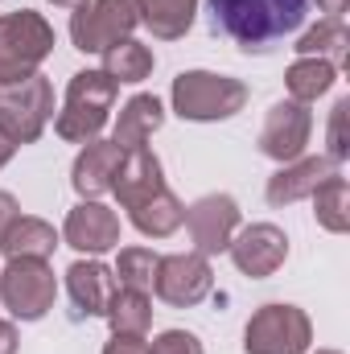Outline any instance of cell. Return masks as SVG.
I'll return each instance as SVG.
<instances>
[{
    "instance_id": "28",
    "label": "cell",
    "mask_w": 350,
    "mask_h": 354,
    "mask_svg": "<svg viewBox=\"0 0 350 354\" xmlns=\"http://www.w3.org/2000/svg\"><path fill=\"white\" fill-rule=\"evenodd\" d=\"M347 115H350V95H338V99H334V107H330V128H326V157H334L338 165L350 157Z\"/></svg>"
},
{
    "instance_id": "5",
    "label": "cell",
    "mask_w": 350,
    "mask_h": 354,
    "mask_svg": "<svg viewBox=\"0 0 350 354\" xmlns=\"http://www.w3.org/2000/svg\"><path fill=\"white\" fill-rule=\"evenodd\" d=\"M50 120H54V83L42 71L0 87V140H8L12 149L33 145Z\"/></svg>"
},
{
    "instance_id": "23",
    "label": "cell",
    "mask_w": 350,
    "mask_h": 354,
    "mask_svg": "<svg viewBox=\"0 0 350 354\" xmlns=\"http://www.w3.org/2000/svg\"><path fill=\"white\" fill-rule=\"evenodd\" d=\"M103 317H107L111 334L145 338L149 326H153V301H149V292H140V288H116V297H111V305H107Z\"/></svg>"
},
{
    "instance_id": "25",
    "label": "cell",
    "mask_w": 350,
    "mask_h": 354,
    "mask_svg": "<svg viewBox=\"0 0 350 354\" xmlns=\"http://www.w3.org/2000/svg\"><path fill=\"white\" fill-rule=\"evenodd\" d=\"M334 83H338V66L326 62V58H297L284 75L288 99H297V103H313V99L330 95Z\"/></svg>"
},
{
    "instance_id": "11",
    "label": "cell",
    "mask_w": 350,
    "mask_h": 354,
    "mask_svg": "<svg viewBox=\"0 0 350 354\" xmlns=\"http://www.w3.org/2000/svg\"><path fill=\"white\" fill-rule=\"evenodd\" d=\"M239 223H243V210H239V202L231 194H206V198L185 206V227H190V239H194L198 256L227 252Z\"/></svg>"
},
{
    "instance_id": "35",
    "label": "cell",
    "mask_w": 350,
    "mask_h": 354,
    "mask_svg": "<svg viewBox=\"0 0 350 354\" xmlns=\"http://www.w3.org/2000/svg\"><path fill=\"white\" fill-rule=\"evenodd\" d=\"M50 4H58V8H79V4H87V0H50Z\"/></svg>"
},
{
    "instance_id": "4",
    "label": "cell",
    "mask_w": 350,
    "mask_h": 354,
    "mask_svg": "<svg viewBox=\"0 0 350 354\" xmlns=\"http://www.w3.org/2000/svg\"><path fill=\"white\" fill-rule=\"evenodd\" d=\"M54 46H58L54 25L37 8L0 12V87L37 75V66L54 54Z\"/></svg>"
},
{
    "instance_id": "15",
    "label": "cell",
    "mask_w": 350,
    "mask_h": 354,
    "mask_svg": "<svg viewBox=\"0 0 350 354\" xmlns=\"http://www.w3.org/2000/svg\"><path fill=\"white\" fill-rule=\"evenodd\" d=\"M120 161H124L120 145L99 140V136H95V140H87V145L79 149L75 165H71V185H75V194H79L83 202H99V198L111 189Z\"/></svg>"
},
{
    "instance_id": "8",
    "label": "cell",
    "mask_w": 350,
    "mask_h": 354,
    "mask_svg": "<svg viewBox=\"0 0 350 354\" xmlns=\"http://www.w3.org/2000/svg\"><path fill=\"white\" fill-rule=\"evenodd\" d=\"M140 25L136 0H87L71 12V41L83 54H103L107 46L132 37Z\"/></svg>"
},
{
    "instance_id": "33",
    "label": "cell",
    "mask_w": 350,
    "mask_h": 354,
    "mask_svg": "<svg viewBox=\"0 0 350 354\" xmlns=\"http://www.w3.org/2000/svg\"><path fill=\"white\" fill-rule=\"evenodd\" d=\"M350 0H317V12H326V17H334V21H342V12H347Z\"/></svg>"
},
{
    "instance_id": "3",
    "label": "cell",
    "mask_w": 350,
    "mask_h": 354,
    "mask_svg": "<svg viewBox=\"0 0 350 354\" xmlns=\"http://www.w3.org/2000/svg\"><path fill=\"white\" fill-rule=\"evenodd\" d=\"M116 95H120V83L107 79L103 71H79L66 83V99H62V111L54 120V132L66 145H87V140H95L103 132V124L111 120Z\"/></svg>"
},
{
    "instance_id": "19",
    "label": "cell",
    "mask_w": 350,
    "mask_h": 354,
    "mask_svg": "<svg viewBox=\"0 0 350 354\" xmlns=\"http://www.w3.org/2000/svg\"><path fill=\"white\" fill-rule=\"evenodd\" d=\"M58 243H62V235H58L46 218H37V214H17L12 227H8L4 239H0V252H4V260H50Z\"/></svg>"
},
{
    "instance_id": "13",
    "label": "cell",
    "mask_w": 350,
    "mask_h": 354,
    "mask_svg": "<svg viewBox=\"0 0 350 354\" xmlns=\"http://www.w3.org/2000/svg\"><path fill=\"white\" fill-rule=\"evenodd\" d=\"M338 161L334 157H297V161H288V165H280L276 174L268 177V185H264V198H268V206H276V210H284V206H293V202H301V198H313V189L322 185V181H330V177H338Z\"/></svg>"
},
{
    "instance_id": "12",
    "label": "cell",
    "mask_w": 350,
    "mask_h": 354,
    "mask_svg": "<svg viewBox=\"0 0 350 354\" xmlns=\"http://www.w3.org/2000/svg\"><path fill=\"white\" fill-rule=\"evenodd\" d=\"M231 260L243 276L264 280V276H276L284 260H288V235L276 227V223H252V227H239L235 239H231Z\"/></svg>"
},
{
    "instance_id": "1",
    "label": "cell",
    "mask_w": 350,
    "mask_h": 354,
    "mask_svg": "<svg viewBox=\"0 0 350 354\" xmlns=\"http://www.w3.org/2000/svg\"><path fill=\"white\" fill-rule=\"evenodd\" d=\"M309 17V0H210V29L231 37L243 54H268L297 33Z\"/></svg>"
},
{
    "instance_id": "31",
    "label": "cell",
    "mask_w": 350,
    "mask_h": 354,
    "mask_svg": "<svg viewBox=\"0 0 350 354\" xmlns=\"http://www.w3.org/2000/svg\"><path fill=\"white\" fill-rule=\"evenodd\" d=\"M21 214V206H17V198L8 194V189H0V239H4V231L12 227V218Z\"/></svg>"
},
{
    "instance_id": "27",
    "label": "cell",
    "mask_w": 350,
    "mask_h": 354,
    "mask_svg": "<svg viewBox=\"0 0 350 354\" xmlns=\"http://www.w3.org/2000/svg\"><path fill=\"white\" fill-rule=\"evenodd\" d=\"M157 252H149V248H120V256H116V284L120 288H140V292H149L153 288V272H157Z\"/></svg>"
},
{
    "instance_id": "16",
    "label": "cell",
    "mask_w": 350,
    "mask_h": 354,
    "mask_svg": "<svg viewBox=\"0 0 350 354\" xmlns=\"http://www.w3.org/2000/svg\"><path fill=\"white\" fill-rule=\"evenodd\" d=\"M116 272L107 264H99L95 256L91 260H75L66 268V292L75 301V313L79 317H103L111 297H116Z\"/></svg>"
},
{
    "instance_id": "24",
    "label": "cell",
    "mask_w": 350,
    "mask_h": 354,
    "mask_svg": "<svg viewBox=\"0 0 350 354\" xmlns=\"http://www.w3.org/2000/svg\"><path fill=\"white\" fill-rule=\"evenodd\" d=\"M301 58H326V62H334V66H342L350 54V29L347 21H334V17H322L313 29H305L301 37H297V46H293Z\"/></svg>"
},
{
    "instance_id": "6",
    "label": "cell",
    "mask_w": 350,
    "mask_h": 354,
    "mask_svg": "<svg viewBox=\"0 0 350 354\" xmlns=\"http://www.w3.org/2000/svg\"><path fill=\"white\" fill-rule=\"evenodd\" d=\"M313 346V322L305 309L272 301L260 305L243 326V351L248 354H305Z\"/></svg>"
},
{
    "instance_id": "18",
    "label": "cell",
    "mask_w": 350,
    "mask_h": 354,
    "mask_svg": "<svg viewBox=\"0 0 350 354\" xmlns=\"http://www.w3.org/2000/svg\"><path fill=\"white\" fill-rule=\"evenodd\" d=\"M161 124H165V107H161V99L149 95V91H140V95H132V99L120 107V115H116V132H111V145H120V153L145 149L149 136L161 132Z\"/></svg>"
},
{
    "instance_id": "14",
    "label": "cell",
    "mask_w": 350,
    "mask_h": 354,
    "mask_svg": "<svg viewBox=\"0 0 350 354\" xmlns=\"http://www.w3.org/2000/svg\"><path fill=\"white\" fill-rule=\"evenodd\" d=\"M62 243L83 256H103L120 248V214L103 202H79L62 223Z\"/></svg>"
},
{
    "instance_id": "36",
    "label": "cell",
    "mask_w": 350,
    "mask_h": 354,
    "mask_svg": "<svg viewBox=\"0 0 350 354\" xmlns=\"http://www.w3.org/2000/svg\"><path fill=\"white\" fill-rule=\"evenodd\" d=\"M317 354H342V351H317Z\"/></svg>"
},
{
    "instance_id": "17",
    "label": "cell",
    "mask_w": 350,
    "mask_h": 354,
    "mask_svg": "<svg viewBox=\"0 0 350 354\" xmlns=\"http://www.w3.org/2000/svg\"><path fill=\"white\" fill-rule=\"evenodd\" d=\"M161 189H165V169H161L157 153H149V149L124 153V161H120V169H116V181H111V194H116V202H120L124 210L140 206L145 198H153V194H161Z\"/></svg>"
},
{
    "instance_id": "21",
    "label": "cell",
    "mask_w": 350,
    "mask_h": 354,
    "mask_svg": "<svg viewBox=\"0 0 350 354\" xmlns=\"http://www.w3.org/2000/svg\"><path fill=\"white\" fill-rule=\"evenodd\" d=\"M136 8H140V25L157 41L185 37L194 17H198V0H136Z\"/></svg>"
},
{
    "instance_id": "34",
    "label": "cell",
    "mask_w": 350,
    "mask_h": 354,
    "mask_svg": "<svg viewBox=\"0 0 350 354\" xmlns=\"http://www.w3.org/2000/svg\"><path fill=\"white\" fill-rule=\"evenodd\" d=\"M12 153H17V149H12V145H8V140H0V169H4V165H8V161H12Z\"/></svg>"
},
{
    "instance_id": "29",
    "label": "cell",
    "mask_w": 350,
    "mask_h": 354,
    "mask_svg": "<svg viewBox=\"0 0 350 354\" xmlns=\"http://www.w3.org/2000/svg\"><path fill=\"white\" fill-rule=\"evenodd\" d=\"M149 354H206L202 351V338L190 334V330H165L149 342Z\"/></svg>"
},
{
    "instance_id": "9",
    "label": "cell",
    "mask_w": 350,
    "mask_h": 354,
    "mask_svg": "<svg viewBox=\"0 0 350 354\" xmlns=\"http://www.w3.org/2000/svg\"><path fill=\"white\" fill-rule=\"evenodd\" d=\"M214 288V268L206 256L198 252H174V256H161L157 272H153V292L174 305V309H194L210 297Z\"/></svg>"
},
{
    "instance_id": "10",
    "label": "cell",
    "mask_w": 350,
    "mask_h": 354,
    "mask_svg": "<svg viewBox=\"0 0 350 354\" xmlns=\"http://www.w3.org/2000/svg\"><path fill=\"white\" fill-rule=\"evenodd\" d=\"M309 136H313V111L309 103H297V99H280L268 107L264 115V128H260V153L268 161H297L305 157L309 149Z\"/></svg>"
},
{
    "instance_id": "32",
    "label": "cell",
    "mask_w": 350,
    "mask_h": 354,
    "mask_svg": "<svg viewBox=\"0 0 350 354\" xmlns=\"http://www.w3.org/2000/svg\"><path fill=\"white\" fill-rule=\"evenodd\" d=\"M17 342H21L17 338V326L0 317V354H17Z\"/></svg>"
},
{
    "instance_id": "7",
    "label": "cell",
    "mask_w": 350,
    "mask_h": 354,
    "mask_svg": "<svg viewBox=\"0 0 350 354\" xmlns=\"http://www.w3.org/2000/svg\"><path fill=\"white\" fill-rule=\"evenodd\" d=\"M58 280L50 260H8L0 272V301L17 322H42L54 309Z\"/></svg>"
},
{
    "instance_id": "20",
    "label": "cell",
    "mask_w": 350,
    "mask_h": 354,
    "mask_svg": "<svg viewBox=\"0 0 350 354\" xmlns=\"http://www.w3.org/2000/svg\"><path fill=\"white\" fill-rule=\"evenodd\" d=\"M128 218H132V227L145 239H169V235H177V227L185 223V206H181V198H177L174 189L165 185L161 194H153L140 206H132Z\"/></svg>"
},
{
    "instance_id": "30",
    "label": "cell",
    "mask_w": 350,
    "mask_h": 354,
    "mask_svg": "<svg viewBox=\"0 0 350 354\" xmlns=\"http://www.w3.org/2000/svg\"><path fill=\"white\" fill-rule=\"evenodd\" d=\"M103 354H149V342L145 338H128V334H111Z\"/></svg>"
},
{
    "instance_id": "26",
    "label": "cell",
    "mask_w": 350,
    "mask_h": 354,
    "mask_svg": "<svg viewBox=\"0 0 350 354\" xmlns=\"http://www.w3.org/2000/svg\"><path fill=\"white\" fill-rule=\"evenodd\" d=\"M313 214L330 235H347L350 231V185L347 177H330L313 189Z\"/></svg>"
},
{
    "instance_id": "2",
    "label": "cell",
    "mask_w": 350,
    "mask_h": 354,
    "mask_svg": "<svg viewBox=\"0 0 350 354\" xmlns=\"http://www.w3.org/2000/svg\"><path fill=\"white\" fill-rule=\"evenodd\" d=\"M252 91L243 79L231 75H214V71H181L169 87V103L181 120L190 124H219L231 120L248 107Z\"/></svg>"
},
{
    "instance_id": "22",
    "label": "cell",
    "mask_w": 350,
    "mask_h": 354,
    "mask_svg": "<svg viewBox=\"0 0 350 354\" xmlns=\"http://www.w3.org/2000/svg\"><path fill=\"white\" fill-rule=\"evenodd\" d=\"M153 66H157L153 50L145 41H136V37H124V41L103 50V75L116 79V83H132L136 87V83H145L153 75Z\"/></svg>"
}]
</instances>
